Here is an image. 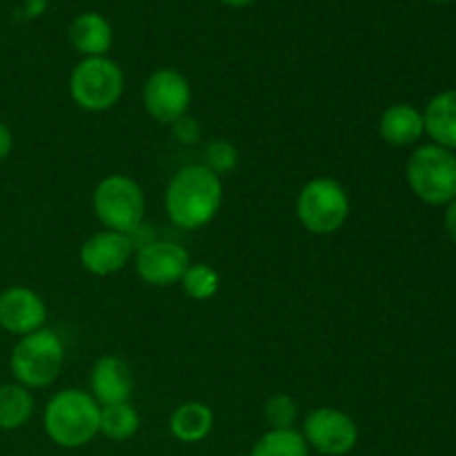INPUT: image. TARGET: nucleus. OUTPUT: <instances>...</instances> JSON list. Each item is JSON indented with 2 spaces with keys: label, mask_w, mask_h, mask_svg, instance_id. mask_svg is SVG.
I'll return each mask as SVG.
<instances>
[{
  "label": "nucleus",
  "mask_w": 456,
  "mask_h": 456,
  "mask_svg": "<svg viewBox=\"0 0 456 456\" xmlns=\"http://www.w3.org/2000/svg\"><path fill=\"white\" fill-rule=\"evenodd\" d=\"M12 150H13L12 129H9L4 123H0V163H3L9 154H12Z\"/></svg>",
  "instance_id": "nucleus-25"
},
{
  "label": "nucleus",
  "mask_w": 456,
  "mask_h": 456,
  "mask_svg": "<svg viewBox=\"0 0 456 456\" xmlns=\"http://www.w3.org/2000/svg\"><path fill=\"white\" fill-rule=\"evenodd\" d=\"M405 178L419 200L428 205H448L456 199V154L445 147L421 145L405 165Z\"/></svg>",
  "instance_id": "nucleus-4"
},
{
  "label": "nucleus",
  "mask_w": 456,
  "mask_h": 456,
  "mask_svg": "<svg viewBox=\"0 0 456 456\" xmlns=\"http://www.w3.org/2000/svg\"><path fill=\"white\" fill-rule=\"evenodd\" d=\"M307 445L325 456H346L356 448L359 428L354 419L337 408H316L303 421Z\"/></svg>",
  "instance_id": "nucleus-9"
},
{
  "label": "nucleus",
  "mask_w": 456,
  "mask_h": 456,
  "mask_svg": "<svg viewBox=\"0 0 456 456\" xmlns=\"http://www.w3.org/2000/svg\"><path fill=\"white\" fill-rule=\"evenodd\" d=\"M445 232H448L450 239L454 240L456 243V199L452 200V203L445 205Z\"/></svg>",
  "instance_id": "nucleus-26"
},
{
  "label": "nucleus",
  "mask_w": 456,
  "mask_h": 456,
  "mask_svg": "<svg viewBox=\"0 0 456 456\" xmlns=\"http://www.w3.org/2000/svg\"><path fill=\"white\" fill-rule=\"evenodd\" d=\"M89 386H92V396L102 408V405L125 403V401L132 399L136 381H134L132 368L120 356L110 354L101 356L94 363Z\"/></svg>",
  "instance_id": "nucleus-13"
},
{
  "label": "nucleus",
  "mask_w": 456,
  "mask_h": 456,
  "mask_svg": "<svg viewBox=\"0 0 456 456\" xmlns=\"http://www.w3.org/2000/svg\"><path fill=\"white\" fill-rule=\"evenodd\" d=\"M423 127L435 145L456 151V89H445L428 102Z\"/></svg>",
  "instance_id": "nucleus-15"
},
{
  "label": "nucleus",
  "mask_w": 456,
  "mask_h": 456,
  "mask_svg": "<svg viewBox=\"0 0 456 456\" xmlns=\"http://www.w3.org/2000/svg\"><path fill=\"white\" fill-rule=\"evenodd\" d=\"M263 414L270 430H292L298 419V403L288 395H274L267 399Z\"/></svg>",
  "instance_id": "nucleus-22"
},
{
  "label": "nucleus",
  "mask_w": 456,
  "mask_h": 456,
  "mask_svg": "<svg viewBox=\"0 0 456 456\" xmlns=\"http://www.w3.org/2000/svg\"><path fill=\"white\" fill-rule=\"evenodd\" d=\"M221 203V176L203 163L178 169L165 190V212L181 230H203L214 221Z\"/></svg>",
  "instance_id": "nucleus-1"
},
{
  "label": "nucleus",
  "mask_w": 456,
  "mask_h": 456,
  "mask_svg": "<svg viewBox=\"0 0 456 456\" xmlns=\"http://www.w3.org/2000/svg\"><path fill=\"white\" fill-rule=\"evenodd\" d=\"M125 76L118 62L107 56L83 58L69 76L71 101L85 111H107L120 101Z\"/></svg>",
  "instance_id": "nucleus-7"
},
{
  "label": "nucleus",
  "mask_w": 456,
  "mask_h": 456,
  "mask_svg": "<svg viewBox=\"0 0 456 456\" xmlns=\"http://www.w3.org/2000/svg\"><path fill=\"white\" fill-rule=\"evenodd\" d=\"M183 292L191 298V301H209L216 297L218 288H221V276L208 263H191L187 272L181 279Z\"/></svg>",
  "instance_id": "nucleus-21"
},
{
  "label": "nucleus",
  "mask_w": 456,
  "mask_h": 456,
  "mask_svg": "<svg viewBox=\"0 0 456 456\" xmlns=\"http://www.w3.org/2000/svg\"><path fill=\"white\" fill-rule=\"evenodd\" d=\"M134 254V239L120 232L102 230L89 236L80 248V265L94 276H110L123 270Z\"/></svg>",
  "instance_id": "nucleus-11"
},
{
  "label": "nucleus",
  "mask_w": 456,
  "mask_h": 456,
  "mask_svg": "<svg viewBox=\"0 0 456 456\" xmlns=\"http://www.w3.org/2000/svg\"><path fill=\"white\" fill-rule=\"evenodd\" d=\"M432 3H450V0H432Z\"/></svg>",
  "instance_id": "nucleus-28"
},
{
  "label": "nucleus",
  "mask_w": 456,
  "mask_h": 456,
  "mask_svg": "<svg viewBox=\"0 0 456 456\" xmlns=\"http://www.w3.org/2000/svg\"><path fill=\"white\" fill-rule=\"evenodd\" d=\"M190 265L187 249L174 240H150L136 252V274L141 276L142 283L154 288L181 283Z\"/></svg>",
  "instance_id": "nucleus-10"
},
{
  "label": "nucleus",
  "mask_w": 456,
  "mask_h": 456,
  "mask_svg": "<svg viewBox=\"0 0 456 456\" xmlns=\"http://www.w3.org/2000/svg\"><path fill=\"white\" fill-rule=\"evenodd\" d=\"M34 414V396L20 383L0 386V430H18Z\"/></svg>",
  "instance_id": "nucleus-18"
},
{
  "label": "nucleus",
  "mask_w": 456,
  "mask_h": 456,
  "mask_svg": "<svg viewBox=\"0 0 456 456\" xmlns=\"http://www.w3.org/2000/svg\"><path fill=\"white\" fill-rule=\"evenodd\" d=\"M94 214L105 230L132 236L142 225L145 194L132 176L110 174L96 185L92 196Z\"/></svg>",
  "instance_id": "nucleus-5"
},
{
  "label": "nucleus",
  "mask_w": 456,
  "mask_h": 456,
  "mask_svg": "<svg viewBox=\"0 0 456 456\" xmlns=\"http://www.w3.org/2000/svg\"><path fill=\"white\" fill-rule=\"evenodd\" d=\"M172 134L178 142L183 145H194V142L200 141V125L196 118H190V116H183L176 123H172Z\"/></svg>",
  "instance_id": "nucleus-24"
},
{
  "label": "nucleus",
  "mask_w": 456,
  "mask_h": 456,
  "mask_svg": "<svg viewBox=\"0 0 456 456\" xmlns=\"http://www.w3.org/2000/svg\"><path fill=\"white\" fill-rule=\"evenodd\" d=\"M221 3L227 4V7H249L256 0H221Z\"/></svg>",
  "instance_id": "nucleus-27"
},
{
  "label": "nucleus",
  "mask_w": 456,
  "mask_h": 456,
  "mask_svg": "<svg viewBox=\"0 0 456 456\" xmlns=\"http://www.w3.org/2000/svg\"><path fill=\"white\" fill-rule=\"evenodd\" d=\"M191 102L190 80L172 67L151 71L142 85V105L156 123L172 125L187 116Z\"/></svg>",
  "instance_id": "nucleus-8"
},
{
  "label": "nucleus",
  "mask_w": 456,
  "mask_h": 456,
  "mask_svg": "<svg viewBox=\"0 0 456 456\" xmlns=\"http://www.w3.org/2000/svg\"><path fill=\"white\" fill-rule=\"evenodd\" d=\"M141 426L138 410L129 401L125 403H111L101 408V435L110 441H127L132 439Z\"/></svg>",
  "instance_id": "nucleus-19"
},
{
  "label": "nucleus",
  "mask_w": 456,
  "mask_h": 456,
  "mask_svg": "<svg viewBox=\"0 0 456 456\" xmlns=\"http://www.w3.org/2000/svg\"><path fill=\"white\" fill-rule=\"evenodd\" d=\"M47 321V305L34 289L13 285L0 294V328L9 334L25 337V334L43 330Z\"/></svg>",
  "instance_id": "nucleus-12"
},
{
  "label": "nucleus",
  "mask_w": 456,
  "mask_h": 456,
  "mask_svg": "<svg viewBox=\"0 0 456 456\" xmlns=\"http://www.w3.org/2000/svg\"><path fill=\"white\" fill-rule=\"evenodd\" d=\"M212 428L214 412L209 410V405L200 403V401H187V403L178 405L169 419V430H172L174 439H178L181 444H199L212 432Z\"/></svg>",
  "instance_id": "nucleus-17"
},
{
  "label": "nucleus",
  "mask_w": 456,
  "mask_h": 456,
  "mask_svg": "<svg viewBox=\"0 0 456 456\" xmlns=\"http://www.w3.org/2000/svg\"><path fill=\"white\" fill-rule=\"evenodd\" d=\"M69 40L78 53L85 58L105 56L114 40L110 20L96 12L80 13L69 25Z\"/></svg>",
  "instance_id": "nucleus-16"
},
{
  "label": "nucleus",
  "mask_w": 456,
  "mask_h": 456,
  "mask_svg": "<svg viewBox=\"0 0 456 456\" xmlns=\"http://www.w3.org/2000/svg\"><path fill=\"white\" fill-rule=\"evenodd\" d=\"M43 426L49 439L61 448H83L101 435V405L85 390L67 387L47 401Z\"/></svg>",
  "instance_id": "nucleus-2"
},
{
  "label": "nucleus",
  "mask_w": 456,
  "mask_h": 456,
  "mask_svg": "<svg viewBox=\"0 0 456 456\" xmlns=\"http://www.w3.org/2000/svg\"><path fill=\"white\" fill-rule=\"evenodd\" d=\"M65 365V343L53 330H36L18 338L9 356L16 383L27 390L52 386Z\"/></svg>",
  "instance_id": "nucleus-3"
},
{
  "label": "nucleus",
  "mask_w": 456,
  "mask_h": 456,
  "mask_svg": "<svg viewBox=\"0 0 456 456\" xmlns=\"http://www.w3.org/2000/svg\"><path fill=\"white\" fill-rule=\"evenodd\" d=\"M249 456H310V445L297 428L270 430L254 444Z\"/></svg>",
  "instance_id": "nucleus-20"
},
{
  "label": "nucleus",
  "mask_w": 456,
  "mask_h": 456,
  "mask_svg": "<svg viewBox=\"0 0 456 456\" xmlns=\"http://www.w3.org/2000/svg\"><path fill=\"white\" fill-rule=\"evenodd\" d=\"M297 216L310 234L328 236L341 230L350 216L346 187L330 176H316L297 196Z\"/></svg>",
  "instance_id": "nucleus-6"
},
{
  "label": "nucleus",
  "mask_w": 456,
  "mask_h": 456,
  "mask_svg": "<svg viewBox=\"0 0 456 456\" xmlns=\"http://www.w3.org/2000/svg\"><path fill=\"white\" fill-rule=\"evenodd\" d=\"M379 134L392 147L417 145L426 134L423 111H419L414 105H408V102H396L381 114Z\"/></svg>",
  "instance_id": "nucleus-14"
},
{
  "label": "nucleus",
  "mask_w": 456,
  "mask_h": 456,
  "mask_svg": "<svg viewBox=\"0 0 456 456\" xmlns=\"http://www.w3.org/2000/svg\"><path fill=\"white\" fill-rule=\"evenodd\" d=\"M214 174L223 176V174L234 172L236 165H239V150L232 145L225 138H216L208 145L205 150V163Z\"/></svg>",
  "instance_id": "nucleus-23"
}]
</instances>
